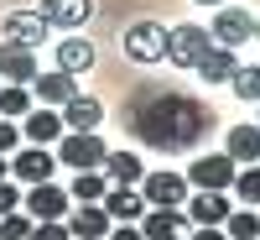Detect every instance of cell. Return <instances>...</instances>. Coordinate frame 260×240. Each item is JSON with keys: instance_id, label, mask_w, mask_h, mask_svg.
I'll list each match as a JSON object with an SVG mask.
<instances>
[{"instance_id": "cell-1", "label": "cell", "mask_w": 260, "mask_h": 240, "mask_svg": "<svg viewBox=\"0 0 260 240\" xmlns=\"http://www.w3.org/2000/svg\"><path fill=\"white\" fill-rule=\"evenodd\" d=\"M208 130H213V110L203 99H187L172 89H146L130 104V136L156 151H187V146L208 141Z\"/></svg>"}, {"instance_id": "cell-2", "label": "cell", "mask_w": 260, "mask_h": 240, "mask_svg": "<svg viewBox=\"0 0 260 240\" xmlns=\"http://www.w3.org/2000/svg\"><path fill=\"white\" fill-rule=\"evenodd\" d=\"M104 157H110V146H104L99 130H62L57 136V162L73 172H94L104 167Z\"/></svg>"}, {"instance_id": "cell-3", "label": "cell", "mask_w": 260, "mask_h": 240, "mask_svg": "<svg viewBox=\"0 0 260 240\" xmlns=\"http://www.w3.org/2000/svg\"><path fill=\"white\" fill-rule=\"evenodd\" d=\"M208 37L219 42V47H234V52H240L245 42H255V16H250L245 6H234V0H229V6H219V11H213Z\"/></svg>"}, {"instance_id": "cell-4", "label": "cell", "mask_w": 260, "mask_h": 240, "mask_svg": "<svg viewBox=\"0 0 260 240\" xmlns=\"http://www.w3.org/2000/svg\"><path fill=\"white\" fill-rule=\"evenodd\" d=\"M208 47H213V37L203 26H192V21H182V26L167 32V58L177 63V68H198V63L208 58Z\"/></svg>"}, {"instance_id": "cell-5", "label": "cell", "mask_w": 260, "mask_h": 240, "mask_svg": "<svg viewBox=\"0 0 260 240\" xmlns=\"http://www.w3.org/2000/svg\"><path fill=\"white\" fill-rule=\"evenodd\" d=\"M234 172H240V167H234L224 151H208V157L187 162V188H198V193H229Z\"/></svg>"}, {"instance_id": "cell-6", "label": "cell", "mask_w": 260, "mask_h": 240, "mask_svg": "<svg viewBox=\"0 0 260 240\" xmlns=\"http://www.w3.org/2000/svg\"><path fill=\"white\" fill-rule=\"evenodd\" d=\"M68 188L62 183H31L26 193H21V209L31 214V225H42V220H68Z\"/></svg>"}, {"instance_id": "cell-7", "label": "cell", "mask_w": 260, "mask_h": 240, "mask_svg": "<svg viewBox=\"0 0 260 240\" xmlns=\"http://www.w3.org/2000/svg\"><path fill=\"white\" fill-rule=\"evenodd\" d=\"M125 58L130 63H161L167 58V26L161 21H136V26L125 32Z\"/></svg>"}, {"instance_id": "cell-8", "label": "cell", "mask_w": 260, "mask_h": 240, "mask_svg": "<svg viewBox=\"0 0 260 240\" xmlns=\"http://www.w3.org/2000/svg\"><path fill=\"white\" fill-rule=\"evenodd\" d=\"M136 188H141V199L151 209H182L187 204V178L182 172H146Z\"/></svg>"}, {"instance_id": "cell-9", "label": "cell", "mask_w": 260, "mask_h": 240, "mask_svg": "<svg viewBox=\"0 0 260 240\" xmlns=\"http://www.w3.org/2000/svg\"><path fill=\"white\" fill-rule=\"evenodd\" d=\"M52 172H57V157L47 146H16V157H11V178L21 188H31V183H52Z\"/></svg>"}, {"instance_id": "cell-10", "label": "cell", "mask_w": 260, "mask_h": 240, "mask_svg": "<svg viewBox=\"0 0 260 240\" xmlns=\"http://www.w3.org/2000/svg\"><path fill=\"white\" fill-rule=\"evenodd\" d=\"M0 32H6V42H21V47H42L47 42V21H42V11H6V21H0Z\"/></svg>"}, {"instance_id": "cell-11", "label": "cell", "mask_w": 260, "mask_h": 240, "mask_svg": "<svg viewBox=\"0 0 260 240\" xmlns=\"http://www.w3.org/2000/svg\"><path fill=\"white\" fill-rule=\"evenodd\" d=\"M62 225H68L73 240H104L115 220L104 214V204H78V209H68V220H62Z\"/></svg>"}, {"instance_id": "cell-12", "label": "cell", "mask_w": 260, "mask_h": 240, "mask_svg": "<svg viewBox=\"0 0 260 240\" xmlns=\"http://www.w3.org/2000/svg\"><path fill=\"white\" fill-rule=\"evenodd\" d=\"M37 52L31 47H21V42H0V78H11V84H26L31 89V78H37Z\"/></svg>"}, {"instance_id": "cell-13", "label": "cell", "mask_w": 260, "mask_h": 240, "mask_svg": "<svg viewBox=\"0 0 260 240\" xmlns=\"http://www.w3.org/2000/svg\"><path fill=\"white\" fill-rule=\"evenodd\" d=\"M104 214H110L115 225H141V214H146V199H141V188H104Z\"/></svg>"}, {"instance_id": "cell-14", "label": "cell", "mask_w": 260, "mask_h": 240, "mask_svg": "<svg viewBox=\"0 0 260 240\" xmlns=\"http://www.w3.org/2000/svg\"><path fill=\"white\" fill-rule=\"evenodd\" d=\"M21 136H26V146H52L62 136V115L47 110V104H37V110L21 115Z\"/></svg>"}, {"instance_id": "cell-15", "label": "cell", "mask_w": 260, "mask_h": 240, "mask_svg": "<svg viewBox=\"0 0 260 240\" xmlns=\"http://www.w3.org/2000/svg\"><path fill=\"white\" fill-rule=\"evenodd\" d=\"M78 94V84H73V73H37L31 78V99H42V104H47V110H62V104H68Z\"/></svg>"}, {"instance_id": "cell-16", "label": "cell", "mask_w": 260, "mask_h": 240, "mask_svg": "<svg viewBox=\"0 0 260 240\" xmlns=\"http://www.w3.org/2000/svg\"><path fill=\"white\" fill-rule=\"evenodd\" d=\"M42 21L47 26H57V32H73V26H83L89 21V11H94V0H42Z\"/></svg>"}, {"instance_id": "cell-17", "label": "cell", "mask_w": 260, "mask_h": 240, "mask_svg": "<svg viewBox=\"0 0 260 240\" xmlns=\"http://www.w3.org/2000/svg\"><path fill=\"white\" fill-rule=\"evenodd\" d=\"M187 214L182 209H146L141 214V240H182Z\"/></svg>"}, {"instance_id": "cell-18", "label": "cell", "mask_w": 260, "mask_h": 240, "mask_svg": "<svg viewBox=\"0 0 260 240\" xmlns=\"http://www.w3.org/2000/svg\"><path fill=\"white\" fill-rule=\"evenodd\" d=\"M224 157L229 162H260V125L255 120H240V125H229V141H224Z\"/></svg>"}, {"instance_id": "cell-19", "label": "cell", "mask_w": 260, "mask_h": 240, "mask_svg": "<svg viewBox=\"0 0 260 240\" xmlns=\"http://www.w3.org/2000/svg\"><path fill=\"white\" fill-rule=\"evenodd\" d=\"M57 115H62V125H68V130H99V120H104V99H94V94H73Z\"/></svg>"}, {"instance_id": "cell-20", "label": "cell", "mask_w": 260, "mask_h": 240, "mask_svg": "<svg viewBox=\"0 0 260 240\" xmlns=\"http://www.w3.org/2000/svg\"><path fill=\"white\" fill-rule=\"evenodd\" d=\"M234 68H240V52H234V47H219V42H213V47H208V58H203L192 73H198L203 84H229V78H234Z\"/></svg>"}, {"instance_id": "cell-21", "label": "cell", "mask_w": 260, "mask_h": 240, "mask_svg": "<svg viewBox=\"0 0 260 240\" xmlns=\"http://www.w3.org/2000/svg\"><path fill=\"white\" fill-rule=\"evenodd\" d=\"M89 68H94V42L57 37V73H89Z\"/></svg>"}, {"instance_id": "cell-22", "label": "cell", "mask_w": 260, "mask_h": 240, "mask_svg": "<svg viewBox=\"0 0 260 240\" xmlns=\"http://www.w3.org/2000/svg\"><path fill=\"white\" fill-rule=\"evenodd\" d=\"M229 220V193H192L187 199V225H224Z\"/></svg>"}, {"instance_id": "cell-23", "label": "cell", "mask_w": 260, "mask_h": 240, "mask_svg": "<svg viewBox=\"0 0 260 240\" xmlns=\"http://www.w3.org/2000/svg\"><path fill=\"white\" fill-rule=\"evenodd\" d=\"M104 178L120 183V188H136L146 178V162L136 157V151H110V157H104Z\"/></svg>"}, {"instance_id": "cell-24", "label": "cell", "mask_w": 260, "mask_h": 240, "mask_svg": "<svg viewBox=\"0 0 260 240\" xmlns=\"http://www.w3.org/2000/svg\"><path fill=\"white\" fill-rule=\"evenodd\" d=\"M31 110V89L26 84H6V89H0V120H21Z\"/></svg>"}, {"instance_id": "cell-25", "label": "cell", "mask_w": 260, "mask_h": 240, "mask_svg": "<svg viewBox=\"0 0 260 240\" xmlns=\"http://www.w3.org/2000/svg\"><path fill=\"white\" fill-rule=\"evenodd\" d=\"M224 235H229V240H260V214H255V209H229Z\"/></svg>"}, {"instance_id": "cell-26", "label": "cell", "mask_w": 260, "mask_h": 240, "mask_svg": "<svg viewBox=\"0 0 260 240\" xmlns=\"http://www.w3.org/2000/svg\"><path fill=\"white\" fill-rule=\"evenodd\" d=\"M68 199H73V204H99V199H104V178H99V167H94V172H73Z\"/></svg>"}, {"instance_id": "cell-27", "label": "cell", "mask_w": 260, "mask_h": 240, "mask_svg": "<svg viewBox=\"0 0 260 240\" xmlns=\"http://www.w3.org/2000/svg\"><path fill=\"white\" fill-rule=\"evenodd\" d=\"M229 89L240 99H250V104H260V68H255V63H240L234 78H229Z\"/></svg>"}, {"instance_id": "cell-28", "label": "cell", "mask_w": 260, "mask_h": 240, "mask_svg": "<svg viewBox=\"0 0 260 240\" xmlns=\"http://www.w3.org/2000/svg\"><path fill=\"white\" fill-rule=\"evenodd\" d=\"M234 193H240V204L260 209V162H255V167H245V172H234Z\"/></svg>"}, {"instance_id": "cell-29", "label": "cell", "mask_w": 260, "mask_h": 240, "mask_svg": "<svg viewBox=\"0 0 260 240\" xmlns=\"http://www.w3.org/2000/svg\"><path fill=\"white\" fill-rule=\"evenodd\" d=\"M31 235V214L16 209V214H0V240H26Z\"/></svg>"}, {"instance_id": "cell-30", "label": "cell", "mask_w": 260, "mask_h": 240, "mask_svg": "<svg viewBox=\"0 0 260 240\" xmlns=\"http://www.w3.org/2000/svg\"><path fill=\"white\" fill-rule=\"evenodd\" d=\"M26 240H73V235H68V225H62V220H42V225H31Z\"/></svg>"}, {"instance_id": "cell-31", "label": "cell", "mask_w": 260, "mask_h": 240, "mask_svg": "<svg viewBox=\"0 0 260 240\" xmlns=\"http://www.w3.org/2000/svg\"><path fill=\"white\" fill-rule=\"evenodd\" d=\"M16 209H21V183L6 178V183H0V214H16Z\"/></svg>"}, {"instance_id": "cell-32", "label": "cell", "mask_w": 260, "mask_h": 240, "mask_svg": "<svg viewBox=\"0 0 260 240\" xmlns=\"http://www.w3.org/2000/svg\"><path fill=\"white\" fill-rule=\"evenodd\" d=\"M16 146H21V125H16V120H0V157L16 151Z\"/></svg>"}, {"instance_id": "cell-33", "label": "cell", "mask_w": 260, "mask_h": 240, "mask_svg": "<svg viewBox=\"0 0 260 240\" xmlns=\"http://www.w3.org/2000/svg\"><path fill=\"white\" fill-rule=\"evenodd\" d=\"M187 240H229V235H224V225H192Z\"/></svg>"}, {"instance_id": "cell-34", "label": "cell", "mask_w": 260, "mask_h": 240, "mask_svg": "<svg viewBox=\"0 0 260 240\" xmlns=\"http://www.w3.org/2000/svg\"><path fill=\"white\" fill-rule=\"evenodd\" d=\"M104 240H141V225H110Z\"/></svg>"}, {"instance_id": "cell-35", "label": "cell", "mask_w": 260, "mask_h": 240, "mask_svg": "<svg viewBox=\"0 0 260 240\" xmlns=\"http://www.w3.org/2000/svg\"><path fill=\"white\" fill-rule=\"evenodd\" d=\"M6 178H11V162H6V157H0V183H6Z\"/></svg>"}, {"instance_id": "cell-36", "label": "cell", "mask_w": 260, "mask_h": 240, "mask_svg": "<svg viewBox=\"0 0 260 240\" xmlns=\"http://www.w3.org/2000/svg\"><path fill=\"white\" fill-rule=\"evenodd\" d=\"M198 6H213V11H219V6H229V0H198Z\"/></svg>"}, {"instance_id": "cell-37", "label": "cell", "mask_w": 260, "mask_h": 240, "mask_svg": "<svg viewBox=\"0 0 260 240\" xmlns=\"http://www.w3.org/2000/svg\"><path fill=\"white\" fill-rule=\"evenodd\" d=\"M255 42H260V16H255Z\"/></svg>"}, {"instance_id": "cell-38", "label": "cell", "mask_w": 260, "mask_h": 240, "mask_svg": "<svg viewBox=\"0 0 260 240\" xmlns=\"http://www.w3.org/2000/svg\"><path fill=\"white\" fill-rule=\"evenodd\" d=\"M255 214H260V209H255Z\"/></svg>"}, {"instance_id": "cell-39", "label": "cell", "mask_w": 260, "mask_h": 240, "mask_svg": "<svg viewBox=\"0 0 260 240\" xmlns=\"http://www.w3.org/2000/svg\"><path fill=\"white\" fill-rule=\"evenodd\" d=\"M255 125H260V120H255Z\"/></svg>"}]
</instances>
